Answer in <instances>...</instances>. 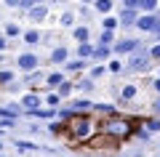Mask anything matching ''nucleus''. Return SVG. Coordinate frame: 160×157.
<instances>
[{"instance_id": "f257e3e1", "label": "nucleus", "mask_w": 160, "mask_h": 157, "mask_svg": "<svg viewBox=\"0 0 160 157\" xmlns=\"http://www.w3.org/2000/svg\"><path fill=\"white\" fill-rule=\"evenodd\" d=\"M64 128H67V133L72 136V141H78V144L93 141V136L99 133V123L91 117V115H72Z\"/></svg>"}, {"instance_id": "f03ea898", "label": "nucleus", "mask_w": 160, "mask_h": 157, "mask_svg": "<svg viewBox=\"0 0 160 157\" xmlns=\"http://www.w3.org/2000/svg\"><path fill=\"white\" fill-rule=\"evenodd\" d=\"M99 130H102L104 136H109V139H126L128 133H131V120L120 117V115H112V117H104L102 125H99Z\"/></svg>"}, {"instance_id": "7ed1b4c3", "label": "nucleus", "mask_w": 160, "mask_h": 157, "mask_svg": "<svg viewBox=\"0 0 160 157\" xmlns=\"http://www.w3.org/2000/svg\"><path fill=\"white\" fill-rule=\"evenodd\" d=\"M147 67H149V56H147V51L139 45V48L133 51L131 61H128V69H131V72H142V69H147Z\"/></svg>"}, {"instance_id": "20e7f679", "label": "nucleus", "mask_w": 160, "mask_h": 157, "mask_svg": "<svg viewBox=\"0 0 160 157\" xmlns=\"http://www.w3.org/2000/svg\"><path fill=\"white\" fill-rule=\"evenodd\" d=\"M136 27L142 29V32H158L160 29V19L152 16V13H144V16L136 19Z\"/></svg>"}, {"instance_id": "39448f33", "label": "nucleus", "mask_w": 160, "mask_h": 157, "mask_svg": "<svg viewBox=\"0 0 160 157\" xmlns=\"http://www.w3.org/2000/svg\"><path fill=\"white\" fill-rule=\"evenodd\" d=\"M40 64V59L35 56V53H22L19 56V69H24V72H35Z\"/></svg>"}, {"instance_id": "423d86ee", "label": "nucleus", "mask_w": 160, "mask_h": 157, "mask_svg": "<svg viewBox=\"0 0 160 157\" xmlns=\"http://www.w3.org/2000/svg\"><path fill=\"white\" fill-rule=\"evenodd\" d=\"M69 107H72V109H69L72 115H88V112L93 109V104H91L88 99H78V101H72Z\"/></svg>"}, {"instance_id": "0eeeda50", "label": "nucleus", "mask_w": 160, "mask_h": 157, "mask_svg": "<svg viewBox=\"0 0 160 157\" xmlns=\"http://www.w3.org/2000/svg\"><path fill=\"white\" fill-rule=\"evenodd\" d=\"M136 48H139L136 40H120V43H115V53H133Z\"/></svg>"}, {"instance_id": "6e6552de", "label": "nucleus", "mask_w": 160, "mask_h": 157, "mask_svg": "<svg viewBox=\"0 0 160 157\" xmlns=\"http://www.w3.org/2000/svg\"><path fill=\"white\" fill-rule=\"evenodd\" d=\"M22 107H27L29 112H35V109L40 107V96H38V93H27V96L22 99Z\"/></svg>"}, {"instance_id": "1a4fd4ad", "label": "nucleus", "mask_w": 160, "mask_h": 157, "mask_svg": "<svg viewBox=\"0 0 160 157\" xmlns=\"http://www.w3.org/2000/svg\"><path fill=\"white\" fill-rule=\"evenodd\" d=\"M29 16H32L35 22L46 19V6H32V8H29Z\"/></svg>"}, {"instance_id": "9d476101", "label": "nucleus", "mask_w": 160, "mask_h": 157, "mask_svg": "<svg viewBox=\"0 0 160 157\" xmlns=\"http://www.w3.org/2000/svg\"><path fill=\"white\" fill-rule=\"evenodd\" d=\"M118 24H136V13H133V11H126V8H123V16L118 19Z\"/></svg>"}, {"instance_id": "9b49d317", "label": "nucleus", "mask_w": 160, "mask_h": 157, "mask_svg": "<svg viewBox=\"0 0 160 157\" xmlns=\"http://www.w3.org/2000/svg\"><path fill=\"white\" fill-rule=\"evenodd\" d=\"M78 53H80V61H83L86 56H93V45H88V43H80Z\"/></svg>"}, {"instance_id": "f8f14e48", "label": "nucleus", "mask_w": 160, "mask_h": 157, "mask_svg": "<svg viewBox=\"0 0 160 157\" xmlns=\"http://www.w3.org/2000/svg\"><path fill=\"white\" fill-rule=\"evenodd\" d=\"M24 40H27L29 45H38V40H40V32H38V29H29V32H24Z\"/></svg>"}, {"instance_id": "ddd939ff", "label": "nucleus", "mask_w": 160, "mask_h": 157, "mask_svg": "<svg viewBox=\"0 0 160 157\" xmlns=\"http://www.w3.org/2000/svg\"><path fill=\"white\" fill-rule=\"evenodd\" d=\"M64 59H67V48H56V51H53V53H51V61H64Z\"/></svg>"}, {"instance_id": "4468645a", "label": "nucleus", "mask_w": 160, "mask_h": 157, "mask_svg": "<svg viewBox=\"0 0 160 157\" xmlns=\"http://www.w3.org/2000/svg\"><path fill=\"white\" fill-rule=\"evenodd\" d=\"M19 115V109H6V107H0V117L3 120H13Z\"/></svg>"}, {"instance_id": "2eb2a0df", "label": "nucleus", "mask_w": 160, "mask_h": 157, "mask_svg": "<svg viewBox=\"0 0 160 157\" xmlns=\"http://www.w3.org/2000/svg\"><path fill=\"white\" fill-rule=\"evenodd\" d=\"M115 27H118V19H115V16H107V19H104V32H112Z\"/></svg>"}, {"instance_id": "dca6fc26", "label": "nucleus", "mask_w": 160, "mask_h": 157, "mask_svg": "<svg viewBox=\"0 0 160 157\" xmlns=\"http://www.w3.org/2000/svg\"><path fill=\"white\" fill-rule=\"evenodd\" d=\"M72 88H78V91H91V88H93V80H80V83H75Z\"/></svg>"}, {"instance_id": "f3484780", "label": "nucleus", "mask_w": 160, "mask_h": 157, "mask_svg": "<svg viewBox=\"0 0 160 157\" xmlns=\"http://www.w3.org/2000/svg\"><path fill=\"white\" fill-rule=\"evenodd\" d=\"M75 37L83 40V43H88V27H78L75 29Z\"/></svg>"}, {"instance_id": "a211bd4d", "label": "nucleus", "mask_w": 160, "mask_h": 157, "mask_svg": "<svg viewBox=\"0 0 160 157\" xmlns=\"http://www.w3.org/2000/svg\"><path fill=\"white\" fill-rule=\"evenodd\" d=\"M139 8H142V11H155V0H139Z\"/></svg>"}, {"instance_id": "6ab92c4d", "label": "nucleus", "mask_w": 160, "mask_h": 157, "mask_svg": "<svg viewBox=\"0 0 160 157\" xmlns=\"http://www.w3.org/2000/svg\"><path fill=\"white\" fill-rule=\"evenodd\" d=\"M16 149H19V152H29V149H38V146L29 144V141H16Z\"/></svg>"}, {"instance_id": "aec40b11", "label": "nucleus", "mask_w": 160, "mask_h": 157, "mask_svg": "<svg viewBox=\"0 0 160 157\" xmlns=\"http://www.w3.org/2000/svg\"><path fill=\"white\" fill-rule=\"evenodd\" d=\"M112 40H115V35H112V32H102V40H99V43H102V48H107Z\"/></svg>"}, {"instance_id": "412c9836", "label": "nucleus", "mask_w": 160, "mask_h": 157, "mask_svg": "<svg viewBox=\"0 0 160 157\" xmlns=\"http://www.w3.org/2000/svg\"><path fill=\"white\" fill-rule=\"evenodd\" d=\"M93 56H96V59H107L109 56V48H102V45H99V48H93Z\"/></svg>"}, {"instance_id": "4be33fe9", "label": "nucleus", "mask_w": 160, "mask_h": 157, "mask_svg": "<svg viewBox=\"0 0 160 157\" xmlns=\"http://www.w3.org/2000/svg\"><path fill=\"white\" fill-rule=\"evenodd\" d=\"M64 80H62V75L59 72H53V75H48V85H62Z\"/></svg>"}, {"instance_id": "5701e85b", "label": "nucleus", "mask_w": 160, "mask_h": 157, "mask_svg": "<svg viewBox=\"0 0 160 157\" xmlns=\"http://www.w3.org/2000/svg\"><path fill=\"white\" fill-rule=\"evenodd\" d=\"M69 91H72V85H69V83H62V85H59V99L69 96Z\"/></svg>"}, {"instance_id": "b1692460", "label": "nucleus", "mask_w": 160, "mask_h": 157, "mask_svg": "<svg viewBox=\"0 0 160 157\" xmlns=\"http://www.w3.org/2000/svg\"><path fill=\"white\" fill-rule=\"evenodd\" d=\"M144 128L149 130V133H155V130H160V120H147V125Z\"/></svg>"}, {"instance_id": "393cba45", "label": "nucleus", "mask_w": 160, "mask_h": 157, "mask_svg": "<svg viewBox=\"0 0 160 157\" xmlns=\"http://www.w3.org/2000/svg\"><path fill=\"white\" fill-rule=\"evenodd\" d=\"M13 80V72H8V69H0V83H11Z\"/></svg>"}, {"instance_id": "a878e982", "label": "nucleus", "mask_w": 160, "mask_h": 157, "mask_svg": "<svg viewBox=\"0 0 160 157\" xmlns=\"http://www.w3.org/2000/svg\"><path fill=\"white\" fill-rule=\"evenodd\" d=\"M96 8H99L102 13H107L109 8H112V3H109V0H99V3H96Z\"/></svg>"}, {"instance_id": "bb28decb", "label": "nucleus", "mask_w": 160, "mask_h": 157, "mask_svg": "<svg viewBox=\"0 0 160 157\" xmlns=\"http://www.w3.org/2000/svg\"><path fill=\"white\" fill-rule=\"evenodd\" d=\"M133 96H136V88L133 85H126L123 88V99H133Z\"/></svg>"}, {"instance_id": "cd10ccee", "label": "nucleus", "mask_w": 160, "mask_h": 157, "mask_svg": "<svg viewBox=\"0 0 160 157\" xmlns=\"http://www.w3.org/2000/svg\"><path fill=\"white\" fill-rule=\"evenodd\" d=\"M83 67H86V64L80 61V59H78V61H69V64H67V69H69V72H78V69H83Z\"/></svg>"}, {"instance_id": "c85d7f7f", "label": "nucleus", "mask_w": 160, "mask_h": 157, "mask_svg": "<svg viewBox=\"0 0 160 157\" xmlns=\"http://www.w3.org/2000/svg\"><path fill=\"white\" fill-rule=\"evenodd\" d=\"M6 35H8V37H16V35H19V27H16V24H8V27H6Z\"/></svg>"}, {"instance_id": "c756f323", "label": "nucleus", "mask_w": 160, "mask_h": 157, "mask_svg": "<svg viewBox=\"0 0 160 157\" xmlns=\"http://www.w3.org/2000/svg\"><path fill=\"white\" fill-rule=\"evenodd\" d=\"M46 101L51 104V107H56V104H59L62 99H59V93H48V96H46Z\"/></svg>"}, {"instance_id": "7c9ffc66", "label": "nucleus", "mask_w": 160, "mask_h": 157, "mask_svg": "<svg viewBox=\"0 0 160 157\" xmlns=\"http://www.w3.org/2000/svg\"><path fill=\"white\" fill-rule=\"evenodd\" d=\"M147 56H149V59H160V43L149 48V53H147Z\"/></svg>"}, {"instance_id": "2f4dec72", "label": "nucleus", "mask_w": 160, "mask_h": 157, "mask_svg": "<svg viewBox=\"0 0 160 157\" xmlns=\"http://www.w3.org/2000/svg\"><path fill=\"white\" fill-rule=\"evenodd\" d=\"M62 130H64V125H62V123H51V133H56V136H59Z\"/></svg>"}, {"instance_id": "473e14b6", "label": "nucleus", "mask_w": 160, "mask_h": 157, "mask_svg": "<svg viewBox=\"0 0 160 157\" xmlns=\"http://www.w3.org/2000/svg\"><path fill=\"white\" fill-rule=\"evenodd\" d=\"M11 125H13V120H0V133H3L6 128H11Z\"/></svg>"}, {"instance_id": "72a5a7b5", "label": "nucleus", "mask_w": 160, "mask_h": 157, "mask_svg": "<svg viewBox=\"0 0 160 157\" xmlns=\"http://www.w3.org/2000/svg\"><path fill=\"white\" fill-rule=\"evenodd\" d=\"M62 24H64V27H69V24H72V13H64V16H62Z\"/></svg>"}, {"instance_id": "f704fd0d", "label": "nucleus", "mask_w": 160, "mask_h": 157, "mask_svg": "<svg viewBox=\"0 0 160 157\" xmlns=\"http://www.w3.org/2000/svg\"><path fill=\"white\" fill-rule=\"evenodd\" d=\"M99 75H104V67H96V69L91 72V77H99Z\"/></svg>"}, {"instance_id": "c9c22d12", "label": "nucleus", "mask_w": 160, "mask_h": 157, "mask_svg": "<svg viewBox=\"0 0 160 157\" xmlns=\"http://www.w3.org/2000/svg\"><path fill=\"white\" fill-rule=\"evenodd\" d=\"M6 45H8V40L3 37V35H0V51H6Z\"/></svg>"}, {"instance_id": "e433bc0d", "label": "nucleus", "mask_w": 160, "mask_h": 157, "mask_svg": "<svg viewBox=\"0 0 160 157\" xmlns=\"http://www.w3.org/2000/svg\"><path fill=\"white\" fill-rule=\"evenodd\" d=\"M152 85H155V91H160V77H158V80H155V83H152Z\"/></svg>"}, {"instance_id": "4c0bfd02", "label": "nucleus", "mask_w": 160, "mask_h": 157, "mask_svg": "<svg viewBox=\"0 0 160 157\" xmlns=\"http://www.w3.org/2000/svg\"><path fill=\"white\" fill-rule=\"evenodd\" d=\"M155 112H160V99H158V101H155Z\"/></svg>"}, {"instance_id": "58836bf2", "label": "nucleus", "mask_w": 160, "mask_h": 157, "mask_svg": "<svg viewBox=\"0 0 160 157\" xmlns=\"http://www.w3.org/2000/svg\"><path fill=\"white\" fill-rule=\"evenodd\" d=\"M158 35H160V29H158Z\"/></svg>"}]
</instances>
